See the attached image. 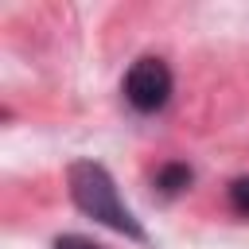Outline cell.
<instances>
[{"mask_svg": "<svg viewBox=\"0 0 249 249\" xmlns=\"http://www.w3.org/2000/svg\"><path fill=\"white\" fill-rule=\"evenodd\" d=\"M66 183H70V198H74V206H78L82 214H89L93 222H101V226L132 237V241H148V233L140 230V222L132 218V210L121 202L117 183H113V175H109L101 163H93V160H74L70 171H66Z\"/></svg>", "mask_w": 249, "mask_h": 249, "instance_id": "cell-1", "label": "cell"}, {"mask_svg": "<svg viewBox=\"0 0 249 249\" xmlns=\"http://www.w3.org/2000/svg\"><path fill=\"white\" fill-rule=\"evenodd\" d=\"M171 70L163 58L156 54H144L128 66L124 74V101L136 109V113H160L167 101H171Z\"/></svg>", "mask_w": 249, "mask_h": 249, "instance_id": "cell-2", "label": "cell"}, {"mask_svg": "<svg viewBox=\"0 0 249 249\" xmlns=\"http://www.w3.org/2000/svg\"><path fill=\"white\" fill-rule=\"evenodd\" d=\"M191 179H195V171H191L187 163H163V167L156 171V187H160V195H179V191L191 187Z\"/></svg>", "mask_w": 249, "mask_h": 249, "instance_id": "cell-3", "label": "cell"}, {"mask_svg": "<svg viewBox=\"0 0 249 249\" xmlns=\"http://www.w3.org/2000/svg\"><path fill=\"white\" fill-rule=\"evenodd\" d=\"M230 206H233L241 218H249V175H237V179L230 183Z\"/></svg>", "mask_w": 249, "mask_h": 249, "instance_id": "cell-4", "label": "cell"}, {"mask_svg": "<svg viewBox=\"0 0 249 249\" xmlns=\"http://www.w3.org/2000/svg\"><path fill=\"white\" fill-rule=\"evenodd\" d=\"M54 249H101V245L82 233H62V237H54Z\"/></svg>", "mask_w": 249, "mask_h": 249, "instance_id": "cell-5", "label": "cell"}]
</instances>
